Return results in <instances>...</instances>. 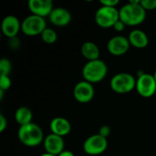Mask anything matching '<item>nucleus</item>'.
Here are the masks:
<instances>
[{"instance_id": "nucleus-1", "label": "nucleus", "mask_w": 156, "mask_h": 156, "mask_svg": "<svg viewBox=\"0 0 156 156\" xmlns=\"http://www.w3.org/2000/svg\"><path fill=\"white\" fill-rule=\"evenodd\" d=\"M141 0H130L119 9L120 20L126 26H138L146 18V10L141 5Z\"/></svg>"}, {"instance_id": "nucleus-2", "label": "nucleus", "mask_w": 156, "mask_h": 156, "mask_svg": "<svg viewBox=\"0 0 156 156\" xmlns=\"http://www.w3.org/2000/svg\"><path fill=\"white\" fill-rule=\"evenodd\" d=\"M17 136L19 141L27 147H36L43 143L45 139L42 129L34 122L20 126Z\"/></svg>"}, {"instance_id": "nucleus-3", "label": "nucleus", "mask_w": 156, "mask_h": 156, "mask_svg": "<svg viewBox=\"0 0 156 156\" xmlns=\"http://www.w3.org/2000/svg\"><path fill=\"white\" fill-rule=\"evenodd\" d=\"M108 67L101 59L88 61L82 69V76L84 80L90 83H98L101 81L107 75Z\"/></svg>"}, {"instance_id": "nucleus-4", "label": "nucleus", "mask_w": 156, "mask_h": 156, "mask_svg": "<svg viewBox=\"0 0 156 156\" xmlns=\"http://www.w3.org/2000/svg\"><path fill=\"white\" fill-rule=\"evenodd\" d=\"M111 88L117 93H128L136 87V80L128 72H120L115 74L111 80Z\"/></svg>"}, {"instance_id": "nucleus-5", "label": "nucleus", "mask_w": 156, "mask_h": 156, "mask_svg": "<svg viewBox=\"0 0 156 156\" xmlns=\"http://www.w3.org/2000/svg\"><path fill=\"white\" fill-rule=\"evenodd\" d=\"M119 19V9L113 6L101 5L95 13V22L98 26L103 28L113 27Z\"/></svg>"}, {"instance_id": "nucleus-6", "label": "nucleus", "mask_w": 156, "mask_h": 156, "mask_svg": "<svg viewBox=\"0 0 156 156\" xmlns=\"http://www.w3.org/2000/svg\"><path fill=\"white\" fill-rule=\"evenodd\" d=\"M139 95L144 98H150L156 92V80L154 74L140 72L136 80L135 87Z\"/></svg>"}, {"instance_id": "nucleus-7", "label": "nucleus", "mask_w": 156, "mask_h": 156, "mask_svg": "<svg viewBox=\"0 0 156 156\" xmlns=\"http://www.w3.org/2000/svg\"><path fill=\"white\" fill-rule=\"evenodd\" d=\"M47 28V23L44 17L30 15L27 16L21 23V29L24 34L27 36L41 35V33Z\"/></svg>"}, {"instance_id": "nucleus-8", "label": "nucleus", "mask_w": 156, "mask_h": 156, "mask_svg": "<svg viewBox=\"0 0 156 156\" xmlns=\"http://www.w3.org/2000/svg\"><path fill=\"white\" fill-rule=\"evenodd\" d=\"M107 147V138L99 133L88 137L83 144V150L89 155H100L106 151Z\"/></svg>"}, {"instance_id": "nucleus-9", "label": "nucleus", "mask_w": 156, "mask_h": 156, "mask_svg": "<svg viewBox=\"0 0 156 156\" xmlns=\"http://www.w3.org/2000/svg\"><path fill=\"white\" fill-rule=\"evenodd\" d=\"M95 95V90L92 83L86 80L78 82L73 89V96L75 100L80 103L90 102Z\"/></svg>"}, {"instance_id": "nucleus-10", "label": "nucleus", "mask_w": 156, "mask_h": 156, "mask_svg": "<svg viewBox=\"0 0 156 156\" xmlns=\"http://www.w3.org/2000/svg\"><path fill=\"white\" fill-rule=\"evenodd\" d=\"M130 46L131 44L128 37L118 35L109 39L107 43V49L111 54L114 56H122L129 50Z\"/></svg>"}, {"instance_id": "nucleus-11", "label": "nucleus", "mask_w": 156, "mask_h": 156, "mask_svg": "<svg viewBox=\"0 0 156 156\" xmlns=\"http://www.w3.org/2000/svg\"><path fill=\"white\" fill-rule=\"evenodd\" d=\"M43 143L46 153L48 154L58 156L64 151L65 142L63 140V137L59 135L50 133L45 137Z\"/></svg>"}, {"instance_id": "nucleus-12", "label": "nucleus", "mask_w": 156, "mask_h": 156, "mask_svg": "<svg viewBox=\"0 0 156 156\" xmlns=\"http://www.w3.org/2000/svg\"><path fill=\"white\" fill-rule=\"evenodd\" d=\"M27 5L32 15L44 18L45 16H49L50 13L54 9L53 2L51 0H29Z\"/></svg>"}, {"instance_id": "nucleus-13", "label": "nucleus", "mask_w": 156, "mask_h": 156, "mask_svg": "<svg viewBox=\"0 0 156 156\" xmlns=\"http://www.w3.org/2000/svg\"><path fill=\"white\" fill-rule=\"evenodd\" d=\"M2 32L8 38L16 37L17 33L21 29V23L18 18L13 15L6 16L2 21Z\"/></svg>"}, {"instance_id": "nucleus-14", "label": "nucleus", "mask_w": 156, "mask_h": 156, "mask_svg": "<svg viewBox=\"0 0 156 156\" xmlns=\"http://www.w3.org/2000/svg\"><path fill=\"white\" fill-rule=\"evenodd\" d=\"M50 22L57 27H65L69 25L71 21L70 12L64 7H54L49 15Z\"/></svg>"}, {"instance_id": "nucleus-15", "label": "nucleus", "mask_w": 156, "mask_h": 156, "mask_svg": "<svg viewBox=\"0 0 156 156\" xmlns=\"http://www.w3.org/2000/svg\"><path fill=\"white\" fill-rule=\"evenodd\" d=\"M51 133L59 135L61 137L69 134L71 131L70 122L63 117H55L51 120L49 124Z\"/></svg>"}, {"instance_id": "nucleus-16", "label": "nucleus", "mask_w": 156, "mask_h": 156, "mask_svg": "<svg viewBox=\"0 0 156 156\" xmlns=\"http://www.w3.org/2000/svg\"><path fill=\"white\" fill-rule=\"evenodd\" d=\"M128 39L130 44L137 48H146L149 44V37L147 34L141 29H134L131 31Z\"/></svg>"}, {"instance_id": "nucleus-17", "label": "nucleus", "mask_w": 156, "mask_h": 156, "mask_svg": "<svg viewBox=\"0 0 156 156\" xmlns=\"http://www.w3.org/2000/svg\"><path fill=\"white\" fill-rule=\"evenodd\" d=\"M80 51H81L82 56L88 61L100 59V48L92 41L84 42L80 48Z\"/></svg>"}, {"instance_id": "nucleus-18", "label": "nucleus", "mask_w": 156, "mask_h": 156, "mask_svg": "<svg viewBox=\"0 0 156 156\" xmlns=\"http://www.w3.org/2000/svg\"><path fill=\"white\" fill-rule=\"evenodd\" d=\"M32 118H33L32 111L26 106L19 107L15 112V119L20 126L32 122Z\"/></svg>"}, {"instance_id": "nucleus-19", "label": "nucleus", "mask_w": 156, "mask_h": 156, "mask_svg": "<svg viewBox=\"0 0 156 156\" xmlns=\"http://www.w3.org/2000/svg\"><path fill=\"white\" fill-rule=\"evenodd\" d=\"M41 39L46 43V44H53L57 41L58 38V35L57 32L50 28V27H47L42 33H41Z\"/></svg>"}, {"instance_id": "nucleus-20", "label": "nucleus", "mask_w": 156, "mask_h": 156, "mask_svg": "<svg viewBox=\"0 0 156 156\" xmlns=\"http://www.w3.org/2000/svg\"><path fill=\"white\" fill-rule=\"evenodd\" d=\"M11 69H12L11 61L6 58H1V60H0V75L9 76Z\"/></svg>"}, {"instance_id": "nucleus-21", "label": "nucleus", "mask_w": 156, "mask_h": 156, "mask_svg": "<svg viewBox=\"0 0 156 156\" xmlns=\"http://www.w3.org/2000/svg\"><path fill=\"white\" fill-rule=\"evenodd\" d=\"M11 87V80L9 76L0 75V90L5 91Z\"/></svg>"}, {"instance_id": "nucleus-22", "label": "nucleus", "mask_w": 156, "mask_h": 156, "mask_svg": "<svg viewBox=\"0 0 156 156\" xmlns=\"http://www.w3.org/2000/svg\"><path fill=\"white\" fill-rule=\"evenodd\" d=\"M140 4L146 11L156 9V0H141Z\"/></svg>"}, {"instance_id": "nucleus-23", "label": "nucleus", "mask_w": 156, "mask_h": 156, "mask_svg": "<svg viewBox=\"0 0 156 156\" xmlns=\"http://www.w3.org/2000/svg\"><path fill=\"white\" fill-rule=\"evenodd\" d=\"M99 134H101V136L108 138V136L111 134V128L108 125H103L100 128L99 130Z\"/></svg>"}, {"instance_id": "nucleus-24", "label": "nucleus", "mask_w": 156, "mask_h": 156, "mask_svg": "<svg viewBox=\"0 0 156 156\" xmlns=\"http://www.w3.org/2000/svg\"><path fill=\"white\" fill-rule=\"evenodd\" d=\"M100 3L101 4V5L115 7L119 4V0H101Z\"/></svg>"}, {"instance_id": "nucleus-25", "label": "nucleus", "mask_w": 156, "mask_h": 156, "mask_svg": "<svg viewBox=\"0 0 156 156\" xmlns=\"http://www.w3.org/2000/svg\"><path fill=\"white\" fill-rule=\"evenodd\" d=\"M125 27H126V25H125L122 20H120V19H119V20L114 24V26H113L112 27H114V29H115L116 31H118V32H122V31H123V30H124Z\"/></svg>"}, {"instance_id": "nucleus-26", "label": "nucleus", "mask_w": 156, "mask_h": 156, "mask_svg": "<svg viewBox=\"0 0 156 156\" xmlns=\"http://www.w3.org/2000/svg\"><path fill=\"white\" fill-rule=\"evenodd\" d=\"M7 127V120L3 114H0V133H3Z\"/></svg>"}, {"instance_id": "nucleus-27", "label": "nucleus", "mask_w": 156, "mask_h": 156, "mask_svg": "<svg viewBox=\"0 0 156 156\" xmlns=\"http://www.w3.org/2000/svg\"><path fill=\"white\" fill-rule=\"evenodd\" d=\"M19 44H20L19 39L16 37H12V38H9V46H10V48L16 49V48H17L19 47Z\"/></svg>"}, {"instance_id": "nucleus-28", "label": "nucleus", "mask_w": 156, "mask_h": 156, "mask_svg": "<svg viewBox=\"0 0 156 156\" xmlns=\"http://www.w3.org/2000/svg\"><path fill=\"white\" fill-rule=\"evenodd\" d=\"M58 156H75L74 154L71 152V151H69V150H64L61 154H59Z\"/></svg>"}, {"instance_id": "nucleus-29", "label": "nucleus", "mask_w": 156, "mask_h": 156, "mask_svg": "<svg viewBox=\"0 0 156 156\" xmlns=\"http://www.w3.org/2000/svg\"><path fill=\"white\" fill-rule=\"evenodd\" d=\"M40 156H57V155H53V154H48V153H45L43 154H41Z\"/></svg>"}, {"instance_id": "nucleus-30", "label": "nucleus", "mask_w": 156, "mask_h": 156, "mask_svg": "<svg viewBox=\"0 0 156 156\" xmlns=\"http://www.w3.org/2000/svg\"><path fill=\"white\" fill-rule=\"evenodd\" d=\"M154 79H155V80H156V70H155V72L154 73Z\"/></svg>"}]
</instances>
